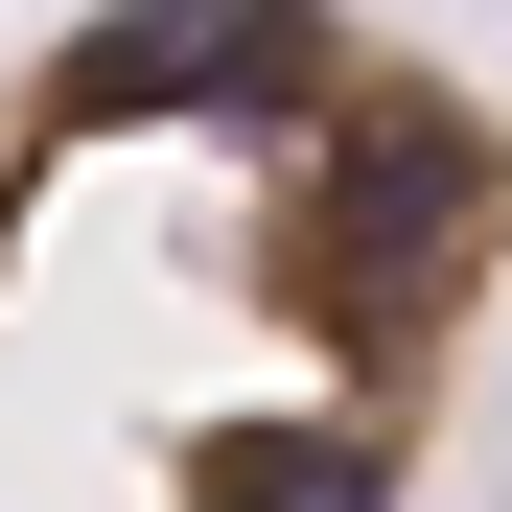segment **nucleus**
Listing matches in <instances>:
<instances>
[{
  "mask_svg": "<svg viewBox=\"0 0 512 512\" xmlns=\"http://www.w3.org/2000/svg\"><path fill=\"white\" fill-rule=\"evenodd\" d=\"M512 303V117L373 0H94L0 70V512H419Z\"/></svg>",
  "mask_w": 512,
  "mask_h": 512,
  "instance_id": "obj_1",
  "label": "nucleus"
}]
</instances>
